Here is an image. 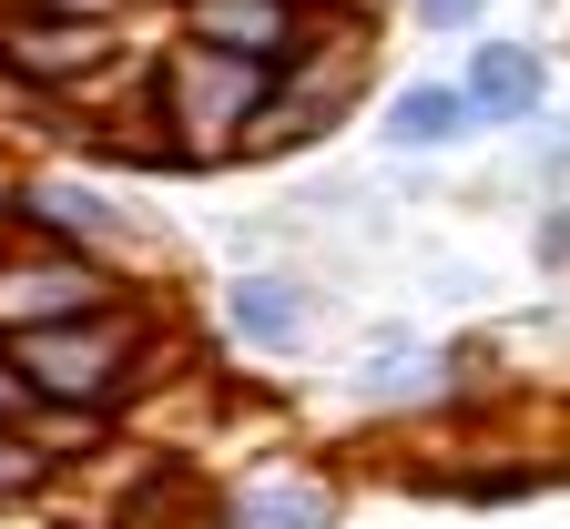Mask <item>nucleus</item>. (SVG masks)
I'll list each match as a JSON object with an SVG mask.
<instances>
[{
    "instance_id": "obj_13",
    "label": "nucleus",
    "mask_w": 570,
    "mask_h": 529,
    "mask_svg": "<svg viewBox=\"0 0 570 529\" xmlns=\"http://www.w3.org/2000/svg\"><path fill=\"white\" fill-rule=\"evenodd\" d=\"M479 11H489V0H407V21H417V31H469Z\"/></svg>"
},
{
    "instance_id": "obj_7",
    "label": "nucleus",
    "mask_w": 570,
    "mask_h": 529,
    "mask_svg": "<svg viewBox=\"0 0 570 529\" xmlns=\"http://www.w3.org/2000/svg\"><path fill=\"white\" fill-rule=\"evenodd\" d=\"M459 92H469L479 123H530V112L550 102V61H540L530 41H479L469 71H459Z\"/></svg>"
},
{
    "instance_id": "obj_14",
    "label": "nucleus",
    "mask_w": 570,
    "mask_h": 529,
    "mask_svg": "<svg viewBox=\"0 0 570 529\" xmlns=\"http://www.w3.org/2000/svg\"><path fill=\"white\" fill-rule=\"evenodd\" d=\"M11 235H21V174L0 164V245H11Z\"/></svg>"
},
{
    "instance_id": "obj_12",
    "label": "nucleus",
    "mask_w": 570,
    "mask_h": 529,
    "mask_svg": "<svg viewBox=\"0 0 570 529\" xmlns=\"http://www.w3.org/2000/svg\"><path fill=\"white\" fill-rule=\"evenodd\" d=\"M0 428H41V398H31V376L11 366V346H0Z\"/></svg>"
},
{
    "instance_id": "obj_2",
    "label": "nucleus",
    "mask_w": 570,
    "mask_h": 529,
    "mask_svg": "<svg viewBox=\"0 0 570 529\" xmlns=\"http://www.w3.org/2000/svg\"><path fill=\"white\" fill-rule=\"evenodd\" d=\"M265 61H235V51H204V41H174L154 51V82H142V112H154L174 174H214V164H245L255 154V112H265Z\"/></svg>"
},
{
    "instance_id": "obj_11",
    "label": "nucleus",
    "mask_w": 570,
    "mask_h": 529,
    "mask_svg": "<svg viewBox=\"0 0 570 529\" xmlns=\"http://www.w3.org/2000/svg\"><path fill=\"white\" fill-rule=\"evenodd\" d=\"M61 489V448L41 428H0V509H31Z\"/></svg>"
},
{
    "instance_id": "obj_9",
    "label": "nucleus",
    "mask_w": 570,
    "mask_h": 529,
    "mask_svg": "<svg viewBox=\"0 0 570 529\" xmlns=\"http://www.w3.org/2000/svg\"><path fill=\"white\" fill-rule=\"evenodd\" d=\"M225 326H235L245 346L275 356V346H296V336H306V295L285 285V275H245V285L225 295Z\"/></svg>"
},
{
    "instance_id": "obj_6",
    "label": "nucleus",
    "mask_w": 570,
    "mask_h": 529,
    "mask_svg": "<svg viewBox=\"0 0 570 529\" xmlns=\"http://www.w3.org/2000/svg\"><path fill=\"white\" fill-rule=\"evenodd\" d=\"M21 235H51V245H82V255H132V214L82 184V174H21Z\"/></svg>"
},
{
    "instance_id": "obj_5",
    "label": "nucleus",
    "mask_w": 570,
    "mask_h": 529,
    "mask_svg": "<svg viewBox=\"0 0 570 529\" xmlns=\"http://www.w3.org/2000/svg\"><path fill=\"white\" fill-rule=\"evenodd\" d=\"M174 21H184V41H204V51H235V61H296L306 41H316V21H326V0H174Z\"/></svg>"
},
{
    "instance_id": "obj_10",
    "label": "nucleus",
    "mask_w": 570,
    "mask_h": 529,
    "mask_svg": "<svg viewBox=\"0 0 570 529\" xmlns=\"http://www.w3.org/2000/svg\"><path fill=\"white\" fill-rule=\"evenodd\" d=\"M225 529H336V489H316V479L245 489V499L225 509Z\"/></svg>"
},
{
    "instance_id": "obj_3",
    "label": "nucleus",
    "mask_w": 570,
    "mask_h": 529,
    "mask_svg": "<svg viewBox=\"0 0 570 529\" xmlns=\"http://www.w3.org/2000/svg\"><path fill=\"white\" fill-rule=\"evenodd\" d=\"M122 61V21H61V11H0V92L21 102H92Z\"/></svg>"
},
{
    "instance_id": "obj_4",
    "label": "nucleus",
    "mask_w": 570,
    "mask_h": 529,
    "mask_svg": "<svg viewBox=\"0 0 570 529\" xmlns=\"http://www.w3.org/2000/svg\"><path fill=\"white\" fill-rule=\"evenodd\" d=\"M132 275L112 255H82V245H51V235H11L0 245V336H31V326H61V316H92L112 306Z\"/></svg>"
},
{
    "instance_id": "obj_1",
    "label": "nucleus",
    "mask_w": 570,
    "mask_h": 529,
    "mask_svg": "<svg viewBox=\"0 0 570 529\" xmlns=\"http://www.w3.org/2000/svg\"><path fill=\"white\" fill-rule=\"evenodd\" d=\"M11 366L31 376L41 418H82V428H112L164 366V306L142 285H122L112 306L92 316H61V326H31V336H0Z\"/></svg>"
},
{
    "instance_id": "obj_8",
    "label": "nucleus",
    "mask_w": 570,
    "mask_h": 529,
    "mask_svg": "<svg viewBox=\"0 0 570 529\" xmlns=\"http://www.w3.org/2000/svg\"><path fill=\"white\" fill-rule=\"evenodd\" d=\"M397 154H449L459 133H479V112H469V92L459 82H407V92H387V123H377Z\"/></svg>"
}]
</instances>
